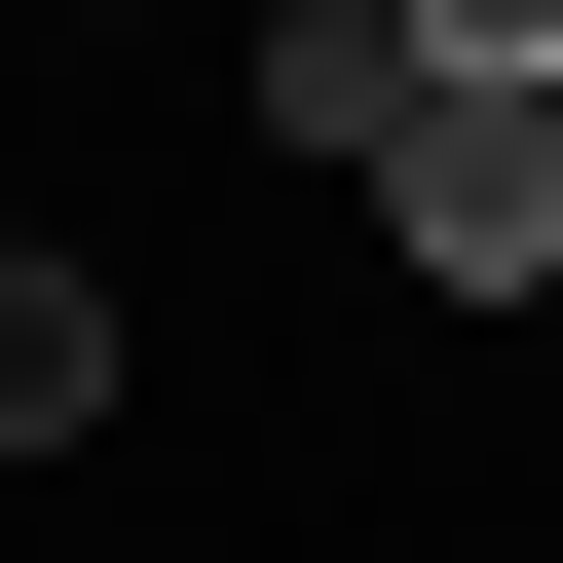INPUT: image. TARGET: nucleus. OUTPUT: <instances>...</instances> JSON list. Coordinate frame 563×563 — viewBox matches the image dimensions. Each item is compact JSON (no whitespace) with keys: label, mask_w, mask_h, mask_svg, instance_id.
I'll use <instances>...</instances> for the list:
<instances>
[{"label":"nucleus","mask_w":563,"mask_h":563,"mask_svg":"<svg viewBox=\"0 0 563 563\" xmlns=\"http://www.w3.org/2000/svg\"><path fill=\"white\" fill-rule=\"evenodd\" d=\"M376 225L451 263V301H563V76H413L376 113Z\"/></svg>","instance_id":"nucleus-1"},{"label":"nucleus","mask_w":563,"mask_h":563,"mask_svg":"<svg viewBox=\"0 0 563 563\" xmlns=\"http://www.w3.org/2000/svg\"><path fill=\"white\" fill-rule=\"evenodd\" d=\"M151 339H113V263H38V225H0V451H76Z\"/></svg>","instance_id":"nucleus-2"},{"label":"nucleus","mask_w":563,"mask_h":563,"mask_svg":"<svg viewBox=\"0 0 563 563\" xmlns=\"http://www.w3.org/2000/svg\"><path fill=\"white\" fill-rule=\"evenodd\" d=\"M413 113V0H263V151H376Z\"/></svg>","instance_id":"nucleus-3"},{"label":"nucleus","mask_w":563,"mask_h":563,"mask_svg":"<svg viewBox=\"0 0 563 563\" xmlns=\"http://www.w3.org/2000/svg\"><path fill=\"white\" fill-rule=\"evenodd\" d=\"M413 76H563V0H413Z\"/></svg>","instance_id":"nucleus-4"}]
</instances>
